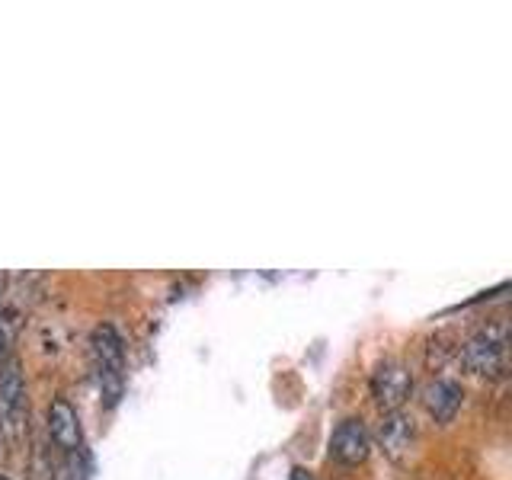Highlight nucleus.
<instances>
[{"instance_id": "f257e3e1", "label": "nucleus", "mask_w": 512, "mask_h": 480, "mask_svg": "<svg viewBox=\"0 0 512 480\" xmlns=\"http://www.w3.org/2000/svg\"><path fill=\"white\" fill-rule=\"evenodd\" d=\"M90 352L96 381H100V394L106 407H116L125 391V343L116 327L100 324L90 333Z\"/></svg>"}, {"instance_id": "f03ea898", "label": "nucleus", "mask_w": 512, "mask_h": 480, "mask_svg": "<svg viewBox=\"0 0 512 480\" xmlns=\"http://www.w3.org/2000/svg\"><path fill=\"white\" fill-rule=\"evenodd\" d=\"M461 365L474 375L500 378L509 368V330L506 324L480 327L474 336H468L461 346Z\"/></svg>"}, {"instance_id": "7ed1b4c3", "label": "nucleus", "mask_w": 512, "mask_h": 480, "mask_svg": "<svg viewBox=\"0 0 512 480\" xmlns=\"http://www.w3.org/2000/svg\"><path fill=\"white\" fill-rule=\"evenodd\" d=\"M372 397L384 413H394L407 404L413 391V372L400 359H384L372 372Z\"/></svg>"}, {"instance_id": "20e7f679", "label": "nucleus", "mask_w": 512, "mask_h": 480, "mask_svg": "<svg viewBox=\"0 0 512 480\" xmlns=\"http://www.w3.org/2000/svg\"><path fill=\"white\" fill-rule=\"evenodd\" d=\"M327 452H330V461L343 464V468H356V464L368 461V455H372V432L365 429L362 420L349 416V420H343L330 432Z\"/></svg>"}, {"instance_id": "39448f33", "label": "nucleus", "mask_w": 512, "mask_h": 480, "mask_svg": "<svg viewBox=\"0 0 512 480\" xmlns=\"http://www.w3.org/2000/svg\"><path fill=\"white\" fill-rule=\"evenodd\" d=\"M26 404V381L16 362L0 365V436L16 429Z\"/></svg>"}, {"instance_id": "423d86ee", "label": "nucleus", "mask_w": 512, "mask_h": 480, "mask_svg": "<svg viewBox=\"0 0 512 480\" xmlns=\"http://www.w3.org/2000/svg\"><path fill=\"white\" fill-rule=\"evenodd\" d=\"M45 423H48V436H52V442L58 448H64V452H77L80 442H84V432H80L77 410L64 397H55L52 404H48Z\"/></svg>"}, {"instance_id": "0eeeda50", "label": "nucleus", "mask_w": 512, "mask_h": 480, "mask_svg": "<svg viewBox=\"0 0 512 480\" xmlns=\"http://www.w3.org/2000/svg\"><path fill=\"white\" fill-rule=\"evenodd\" d=\"M461 404H464V391H461L458 381H452V378H436V381L426 384L423 407H426V413L436 423H452L455 413L461 410Z\"/></svg>"}, {"instance_id": "6e6552de", "label": "nucleus", "mask_w": 512, "mask_h": 480, "mask_svg": "<svg viewBox=\"0 0 512 480\" xmlns=\"http://www.w3.org/2000/svg\"><path fill=\"white\" fill-rule=\"evenodd\" d=\"M375 439L378 445L388 452L391 458H400L410 448L413 442V420L410 416H404L400 410L394 413H381V420H378V429H375Z\"/></svg>"}, {"instance_id": "1a4fd4ad", "label": "nucleus", "mask_w": 512, "mask_h": 480, "mask_svg": "<svg viewBox=\"0 0 512 480\" xmlns=\"http://www.w3.org/2000/svg\"><path fill=\"white\" fill-rule=\"evenodd\" d=\"M16 333H20V311L10 308V304H0V365H7Z\"/></svg>"}, {"instance_id": "9d476101", "label": "nucleus", "mask_w": 512, "mask_h": 480, "mask_svg": "<svg viewBox=\"0 0 512 480\" xmlns=\"http://www.w3.org/2000/svg\"><path fill=\"white\" fill-rule=\"evenodd\" d=\"M288 480H317L308 468H292V477H288Z\"/></svg>"}, {"instance_id": "9b49d317", "label": "nucleus", "mask_w": 512, "mask_h": 480, "mask_svg": "<svg viewBox=\"0 0 512 480\" xmlns=\"http://www.w3.org/2000/svg\"><path fill=\"white\" fill-rule=\"evenodd\" d=\"M0 480H10V477H4V474H0Z\"/></svg>"}]
</instances>
